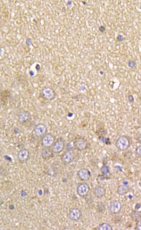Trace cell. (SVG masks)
I'll list each match as a JSON object with an SVG mask.
<instances>
[{
  "label": "cell",
  "instance_id": "1",
  "mask_svg": "<svg viewBox=\"0 0 141 230\" xmlns=\"http://www.w3.org/2000/svg\"><path fill=\"white\" fill-rule=\"evenodd\" d=\"M116 147L119 150H126L130 147V141L127 136H121L116 140Z\"/></svg>",
  "mask_w": 141,
  "mask_h": 230
},
{
  "label": "cell",
  "instance_id": "2",
  "mask_svg": "<svg viewBox=\"0 0 141 230\" xmlns=\"http://www.w3.org/2000/svg\"><path fill=\"white\" fill-rule=\"evenodd\" d=\"M75 158V152L72 149L68 150L65 152L61 157V160L66 164H70L74 162Z\"/></svg>",
  "mask_w": 141,
  "mask_h": 230
},
{
  "label": "cell",
  "instance_id": "3",
  "mask_svg": "<svg viewBox=\"0 0 141 230\" xmlns=\"http://www.w3.org/2000/svg\"><path fill=\"white\" fill-rule=\"evenodd\" d=\"M88 144V141L86 139L83 138H80L75 141L74 143V146L78 151H82L86 149Z\"/></svg>",
  "mask_w": 141,
  "mask_h": 230
},
{
  "label": "cell",
  "instance_id": "4",
  "mask_svg": "<svg viewBox=\"0 0 141 230\" xmlns=\"http://www.w3.org/2000/svg\"><path fill=\"white\" fill-rule=\"evenodd\" d=\"M65 147V143L63 140L60 139L57 140L54 142L52 146V151L54 154H59L61 153Z\"/></svg>",
  "mask_w": 141,
  "mask_h": 230
},
{
  "label": "cell",
  "instance_id": "5",
  "mask_svg": "<svg viewBox=\"0 0 141 230\" xmlns=\"http://www.w3.org/2000/svg\"><path fill=\"white\" fill-rule=\"evenodd\" d=\"M54 136L51 134H45L42 139V145L44 147L50 148L54 143Z\"/></svg>",
  "mask_w": 141,
  "mask_h": 230
},
{
  "label": "cell",
  "instance_id": "6",
  "mask_svg": "<svg viewBox=\"0 0 141 230\" xmlns=\"http://www.w3.org/2000/svg\"><path fill=\"white\" fill-rule=\"evenodd\" d=\"M90 191V187L87 183H80L77 188L78 194L81 197H84L88 194Z\"/></svg>",
  "mask_w": 141,
  "mask_h": 230
},
{
  "label": "cell",
  "instance_id": "7",
  "mask_svg": "<svg viewBox=\"0 0 141 230\" xmlns=\"http://www.w3.org/2000/svg\"><path fill=\"white\" fill-rule=\"evenodd\" d=\"M34 131L37 137L43 136L45 135L47 132V126L43 123H39L35 126Z\"/></svg>",
  "mask_w": 141,
  "mask_h": 230
},
{
  "label": "cell",
  "instance_id": "8",
  "mask_svg": "<svg viewBox=\"0 0 141 230\" xmlns=\"http://www.w3.org/2000/svg\"><path fill=\"white\" fill-rule=\"evenodd\" d=\"M122 205L119 201H115L112 202L109 206V211L113 214L119 213L122 209Z\"/></svg>",
  "mask_w": 141,
  "mask_h": 230
},
{
  "label": "cell",
  "instance_id": "9",
  "mask_svg": "<svg viewBox=\"0 0 141 230\" xmlns=\"http://www.w3.org/2000/svg\"><path fill=\"white\" fill-rule=\"evenodd\" d=\"M82 216V212L78 208H73L70 210L69 216L70 219L73 221H77Z\"/></svg>",
  "mask_w": 141,
  "mask_h": 230
},
{
  "label": "cell",
  "instance_id": "10",
  "mask_svg": "<svg viewBox=\"0 0 141 230\" xmlns=\"http://www.w3.org/2000/svg\"><path fill=\"white\" fill-rule=\"evenodd\" d=\"M29 157V152L26 148L20 150L17 154V159L19 162L22 163L26 162Z\"/></svg>",
  "mask_w": 141,
  "mask_h": 230
},
{
  "label": "cell",
  "instance_id": "11",
  "mask_svg": "<svg viewBox=\"0 0 141 230\" xmlns=\"http://www.w3.org/2000/svg\"><path fill=\"white\" fill-rule=\"evenodd\" d=\"M78 174L79 178L82 180H88L91 177V172L86 168L80 169L78 171Z\"/></svg>",
  "mask_w": 141,
  "mask_h": 230
},
{
  "label": "cell",
  "instance_id": "12",
  "mask_svg": "<svg viewBox=\"0 0 141 230\" xmlns=\"http://www.w3.org/2000/svg\"><path fill=\"white\" fill-rule=\"evenodd\" d=\"M53 153L52 149L49 148H45L43 149L42 152V158L45 160H48L53 157Z\"/></svg>",
  "mask_w": 141,
  "mask_h": 230
},
{
  "label": "cell",
  "instance_id": "13",
  "mask_svg": "<svg viewBox=\"0 0 141 230\" xmlns=\"http://www.w3.org/2000/svg\"><path fill=\"white\" fill-rule=\"evenodd\" d=\"M30 113L28 111H23L18 117V121L20 123H26L29 119Z\"/></svg>",
  "mask_w": 141,
  "mask_h": 230
},
{
  "label": "cell",
  "instance_id": "14",
  "mask_svg": "<svg viewBox=\"0 0 141 230\" xmlns=\"http://www.w3.org/2000/svg\"><path fill=\"white\" fill-rule=\"evenodd\" d=\"M94 195L97 198H101L106 194L105 189L101 186L96 187L94 191Z\"/></svg>",
  "mask_w": 141,
  "mask_h": 230
},
{
  "label": "cell",
  "instance_id": "15",
  "mask_svg": "<svg viewBox=\"0 0 141 230\" xmlns=\"http://www.w3.org/2000/svg\"><path fill=\"white\" fill-rule=\"evenodd\" d=\"M129 191V187L124 185H119L117 189V193L120 196H124L127 194Z\"/></svg>",
  "mask_w": 141,
  "mask_h": 230
},
{
  "label": "cell",
  "instance_id": "16",
  "mask_svg": "<svg viewBox=\"0 0 141 230\" xmlns=\"http://www.w3.org/2000/svg\"><path fill=\"white\" fill-rule=\"evenodd\" d=\"M43 96L44 98L48 100H51L53 97V91L50 89H45L43 91Z\"/></svg>",
  "mask_w": 141,
  "mask_h": 230
},
{
  "label": "cell",
  "instance_id": "17",
  "mask_svg": "<svg viewBox=\"0 0 141 230\" xmlns=\"http://www.w3.org/2000/svg\"><path fill=\"white\" fill-rule=\"evenodd\" d=\"M98 230H112L113 229V228L110 225L106 223H103L99 226L98 228Z\"/></svg>",
  "mask_w": 141,
  "mask_h": 230
},
{
  "label": "cell",
  "instance_id": "18",
  "mask_svg": "<svg viewBox=\"0 0 141 230\" xmlns=\"http://www.w3.org/2000/svg\"><path fill=\"white\" fill-rule=\"evenodd\" d=\"M131 217L133 220L138 221L141 219V211H133L132 213Z\"/></svg>",
  "mask_w": 141,
  "mask_h": 230
},
{
  "label": "cell",
  "instance_id": "19",
  "mask_svg": "<svg viewBox=\"0 0 141 230\" xmlns=\"http://www.w3.org/2000/svg\"><path fill=\"white\" fill-rule=\"evenodd\" d=\"M102 171L105 175H107L108 173H109V170H108L107 167L106 166H104L102 168Z\"/></svg>",
  "mask_w": 141,
  "mask_h": 230
},
{
  "label": "cell",
  "instance_id": "20",
  "mask_svg": "<svg viewBox=\"0 0 141 230\" xmlns=\"http://www.w3.org/2000/svg\"><path fill=\"white\" fill-rule=\"evenodd\" d=\"M104 206L103 204L102 203H100L98 204L97 209H98L99 211H102L103 210Z\"/></svg>",
  "mask_w": 141,
  "mask_h": 230
},
{
  "label": "cell",
  "instance_id": "21",
  "mask_svg": "<svg viewBox=\"0 0 141 230\" xmlns=\"http://www.w3.org/2000/svg\"><path fill=\"white\" fill-rule=\"evenodd\" d=\"M135 229L137 230H141V219L138 221L136 224Z\"/></svg>",
  "mask_w": 141,
  "mask_h": 230
},
{
  "label": "cell",
  "instance_id": "22",
  "mask_svg": "<svg viewBox=\"0 0 141 230\" xmlns=\"http://www.w3.org/2000/svg\"><path fill=\"white\" fill-rule=\"evenodd\" d=\"M136 65V62L135 61H128V66H129V67L131 68H133Z\"/></svg>",
  "mask_w": 141,
  "mask_h": 230
},
{
  "label": "cell",
  "instance_id": "23",
  "mask_svg": "<svg viewBox=\"0 0 141 230\" xmlns=\"http://www.w3.org/2000/svg\"><path fill=\"white\" fill-rule=\"evenodd\" d=\"M136 155L141 157V145L139 146L136 149Z\"/></svg>",
  "mask_w": 141,
  "mask_h": 230
},
{
  "label": "cell",
  "instance_id": "24",
  "mask_svg": "<svg viewBox=\"0 0 141 230\" xmlns=\"http://www.w3.org/2000/svg\"><path fill=\"white\" fill-rule=\"evenodd\" d=\"M123 37L122 35H119L118 36V37H117V40H118L119 41H120V42H121V41H122L123 40Z\"/></svg>",
  "mask_w": 141,
  "mask_h": 230
},
{
  "label": "cell",
  "instance_id": "25",
  "mask_svg": "<svg viewBox=\"0 0 141 230\" xmlns=\"http://www.w3.org/2000/svg\"><path fill=\"white\" fill-rule=\"evenodd\" d=\"M99 30L101 32H103L105 30V27H104V26H100L99 28Z\"/></svg>",
  "mask_w": 141,
  "mask_h": 230
},
{
  "label": "cell",
  "instance_id": "26",
  "mask_svg": "<svg viewBox=\"0 0 141 230\" xmlns=\"http://www.w3.org/2000/svg\"><path fill=\"white\" fill-rule=\"evenodd\" d=\"M131 98V95H130L129 96H128V100H129V102H134V99L133 97V96H132V97Z\"/></svg>",
  "mask_w": 141,
  "mask_h": 230
},
{
  "label": "cell",
  "instance_id": "27",
  "mask_svg": "<svg viewBox=\"0 0 141 230\" xmlns=\"http://www.w3.org/2000/svg\"><path fill=\"white\" fill-rule=\"evenodd\" d=\"M139 142L141 144V133L140 134L139 136Z\"/></svg>",
  "mask_w": 141,
  "mask_h": 230
}]
</instances>
